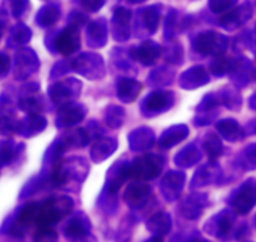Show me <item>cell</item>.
<instances>
[{
	"mask_svg": "<svg viewBox=\"0 0 256 242\" xmlns=\"http://www.w3.org/2000/svg\"><path fill=\"white\" fill-rule=\"evenodd\" d=\"M130 2H134L136 3V2H144V0H130Z\"/></svg>",
	"mask_w": 256,
	"mask_h": 242,
	"instance_id": "obj_3",
	"label": "cell"
},
{
	"mask_svg": "<svg viewBox=\"0 0 256 242\" xmlns=\"http://www.w3.org/2000/svg\"><path fill=\"white\" fill-rule=\"evenodd\" d=\"M210 3L214 12H221L230 6L232 3H235V0H211Z\"/></svg>",
	"mask_w": 256,
	"mask_h": 242,
	"instance_id": "obj_1",
	"label": "cell"
},
{
	"mask_svg": "<svg viewBox=\"0 0 256 242\" xmlns=\"http://www.w3.org/2000/svg\"><path fill=\"white\" fill-rule=\"evenodd\" d=\"M80 4L90 12H96L103 6V0H80Z\"/></svg>",
	"mask_w": 256,
	"mask_h": 242,
	"instance_id": "obj_2",
	"label": "cell"
}]
</instances>
